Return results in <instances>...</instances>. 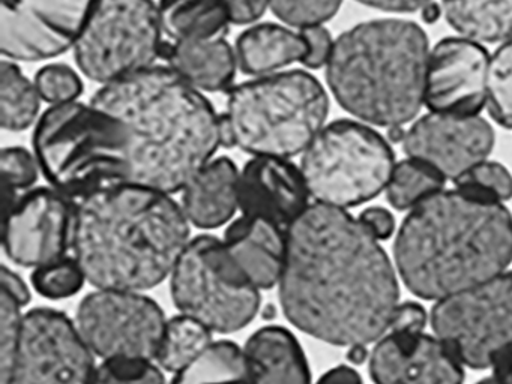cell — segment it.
Returning a JSON list of instances; mask_svg holds the SVG:
<instances>
[{
  "mask_svg": "<svg viewBox=\"0 0 512 384\" xmlns=\"http://www.w3.org/2000/svg\"><path fill=\"white\" fill-rule=\"evenodd\" d=\"M170 384H250L244 350L226 339L212 342L190 365L176 372Z\"/></svg>",
  "mask_w": 512,
  "mask_h": 384,
  "instance_id": "4316f807",
  "label": "cell"
},
{
  "mask_svg": "<svg viewBox=\"0 0 512 384\" xmlns=\"http://www.w3.org/2000/svg\"><path fill=\"white\" fill-rule=\"evenodd\" d=\"M395 155L388 141L361 120L329 123L302 153L311 198L326 206H361L386 191Z\"/></svg>",
  "mask_w": 512,
  "mask_h": 384,
  "instance_id": "ba28073f",
  "label": "cell"
},
{
  "mask_svg": "<svg viewBox=\"0 0 512 384\" xmlns=\"http://www.w3.org/2000/svg\"><path fill=\"white\" fill-rule=\"evenodd\" d=\"M511 263L508 207L458 188L410 210L395 236L398 276L419 299L437 302L506 272Z\"/></svg>",
  "mask_w": 512,
  "mask_h": 384,
  "instance_id": "277c9868",
  "label": "cell"
},
{
  "mask_svg": "<svg viewBox=\"0 0 512 384\" xmlns=\"http://www.w3.org/2000/svg\"><path fill=\"white\" fill-rule=\"evenodd\" d=\"M0 171H2V180H4L5 200L7 207H10L14 201V192L20 189H29L38 179L37 158L29 150L23 147H5L0 153Z\"/></svg>",
  "mask_w": 512,
  "mask_h": 384,
  "instance_id": "74e56055",
  "label": "cell"
},
{
  "mask_svg": "<svg viewBox=\"0 0 512 384\" xmlns=\"http://www.w3.org/2000/svg\"><path fill=\"white\" fill-rule=\"evenodd\" d=\"M491 369H493V377L500 384H512V345L494 357Z\"/></svg>",
  "mask_w": 512,
  "mask_h": 384,
  "instance_id": "bcb514c9",
  "label": "cell"
},
{
  "mask_svg": "<svg viewBox=\"0 0 512 384\" xmlns=\"http://www.w3.org/2000/svg\"><path fill=\"white\" fill-rule=\"evenodd\" d=\"M158 14L173 42L223 39L233 24L223 0H160Z\"/></svg>",
  "mask_w": 512,
  "mask_h": 384,
  "instance_id": "d4e9b609",
  "label": "cell"
},
{
  "mask_svg": "<svg viewBox=\"0 0 512 384\" xmlns=\"http://www.w3.org/2000/svg\"><path fill=\"white\" fill-rule=\"evenodd\" d=\"M35 81L23 74L13 60L0 65V125L5 131L20 132L37 125L41 108Z\"/></svg>",
  "mask_w": 512,
  "mask_h": 384,
  "instance_id": "83f0119b",
  "label": "cell"
},
{
  "mask_svg": "<svg viewBox=\"0 0 512 384\" xmlns=\"http://www.w3.org/2000/svg\"><path fill=\"white\" fill-rule=\"evenodd\" d=\"M0 278H2V290L5 293L10 294L13 299H16L20 306L28 305L29 300H31V293H29V288L26 287L25 281L17 273L4 266L2 267Z\"/></svg>",
  "mask_w": 512,
  "mask_h": 384,
  "instance_id": "7bdbcfd3",
  "label": "cell"
},
{
  "mask_svg": "<svg viewBox=\"0 0 512 384\" xmlns=\"http://www.w3.org/2000/svg\"><path fill=\"white\" fill-rule=\"evenodd\" d=\"M362 5L389 12H412L424 9L431 0H358Z\"/></svg>",
  "mask_w": 512,
  "mask_h": 384,
  "instance_id": "ee69618b",
  "label": "cell"
},
{
  "mask_svg": "<svg viewBox=\"0 0 512 384\" xmlns=\"http://www.w3.org/2000/svg\"><path fill=\"white\" fill-rule=\"evenodd\" d=\"M167 66L200 92H229L239 71L236 50L226 39L172 42L164 48Z\"/></svg>",
  "mask_w": 512,
  "mask_h": 384,
  "instance_id": "603a6c76",
  "label": "cell"
},
{
  "mask_svg": "<svg viewBox=\"0 0 512 384\" xmlns=\"http://www.w3.org/2000/svg\"><path fill=\"white\" fill-rule=\"evenodd\" d=\"M35 86L41 99L47 104L64 105L79 101L83 93V81L71 66L49 63L37 72Z\"/></svg>",
  "mask_w": 512,
  "mask_h": 384,
  "instance_id": "836d02e7",
  "label": "cell"
},
{
  "mask_svg": "<svg viewBox=\"0 0 512 384\" xmlns=\"http://www.w3.org/2000/svg\"><path fill=\"white\" fill-rule=\"evenodd\" d=\"M430 324L467 368H491L512 345V270L437 300Z\"/></svg>",
  "mask_w": 512,
  "mask_h": 384,
  "instance_id": "8fae6325",
  "label": "cell"
},
{
  "mask_svg": "<svg viewBox=\"0 0 512 384\" xmlns=\"http://www.w3.org/2000/svg\"><path fill=\"white\" fill-rule=\"evenodd\" d=\"M316 384H364V381L355 368L340 365L325 372Z\"/></svg>",
  "mask_w": 512,
  "mask_h": 384,
  "instance_id": "f6af8a7d",
  "label": "cell"
},
{
  "mask_svg": "<svg viewBox=\"0 0 512 384\" xmlns=\"http://www.w3.org/2000/svg\"><path fill=\"white\" fill-rule=\"evenodd\" d=\"M32 143L41 173L67 197L127 182V131L118 117L92 102L47 108Z\"/></svg>",
  "mask_w": 512,
  "mask_h": 384,
  "instance_id": "8992f818",
  "label": "cell"
},
{
  "mask_svg": "<svg viewBox=\"0 0 512 384\" xmlns=\"http://www.w3.org/2000/svg\"><path fill=\"white\" fill-rule=\"evenodd\" d=\"M301 167L289 158L253 156L239 173V209L287 228L310 206Z\"/></svg>",
  "mask_w": 512,
  "mask_h": 384,
  "instance_id": "d6986e66",
  "label": "cell"
},
{
  "mask_svg": "<svg viewBox=\"0 0 512 384\" xmlns=\"http://www.w3.org/2000/svg\"><path fill=\"white\" fill-rule=\"evenodd\" d=\"M188 237L190 221L170 194L124 182L80 198L71 249L94 287L142 291L173 272Z\"/></svg>",
  "mask_w": 512,
  "mask_h": 384,
  "instance_id": "3957f363",
  "label": "cell"
},
{
  "mask_svg": "<svg viewBox=\"0 0 512 384\" xmlns=\"http://www.w3.org/2000/svg\"><path fill=\"white\" fill-rule=\"evenodd\" d=\"M224 245L259 290L280 282L286 261V228L260 216L242 215L227 228Z\"/></svg>",
  "mask_w": 512,
  "mask_h": 384,
  "instance_id": "ffe728a7",
  "label": "cell"
},
{
  "mask_svg": "<svg viewBox=\"0 0 512 384\" xmlns=\"http://www.w3.org/2000/svg\"><path fill=\"white\" fill-rule=\"evenodd\" d=\"M487 108L499 125L512 129V38L490 57Z\"/></svg>",
  "mask_w": 512,
  "mask_h": 384,
  "instance_id": "4dcf8cb0",
  "label": "cell"
},
{
  "mask_svg": "<svg viewBox=\"0 0 512 384\" xmlns=\"http://www.w3.org/2000/svg\"><path fill=\"white\" fill-rule=\"evenodd\" d=\"M166 317L139 291L98 290L79 305L76 326L92 353L104 359L157 357Z\"/></svg>",
  "mask_w": 512,
  "mask_h": 384,
  "instance_id": "7c38bea8",
  "label": "cell"
},
{
  "mask_svg": "<svg viewBox=\"0 0 512 384\" xmlns=\"http://www.w3.org/2000/svg\"><path fill=\"white\" fill-rule=\"evenodd\" d=\"M305 44H307V54L305 59L302 60V65L308 69L326 68L329 59L334 50L335 39H332L331 33L323 26L305 27L299 30Z\"/></svg>",
  "mask_w": 512,
  "mask_h": 384,
  "instance_id": "f35d334b",
  "label": "cell"
},
{
  "mask_svg": "<svg viewBox=\"0 0 512 384\" xmlns=\"http://www.w3.org/2000/svg\"><path fill=\"white\" fill-rule=\"evenodd\" d=\"M455 188L478 197L506 203L512 198V174L496 161L479 162L455 180Z\"/></svg>",
  "mask_w": 512,
  "mask_h": 384,
  "instance_id": "d6a6232c",
  "label": "cell"
},
{
  "mask_svg": "<svg viewBox=\"0 0 512 384\" xmlns=\"http://www.w3.org/2000/svg\"><path fill=\"white\" fill-rule=\"evenodd\" d=\"M343 0H271V11L293 29L323 26L335 17Z\"/></svg>",
  "mask_w": 512,
  "mask_h": 384,
  "instance_id": "e575fe53",
  "label": "cell"
},
{
  "mask_svg": "<svg viewBox=\"0 0 512 384\" xmlns=\"http://www.w3.org/2000/svg\"><path fill=\"white\" fill-rule=\"evenodd\" d=\"M92 384H166V378L151 360L107 359L95 369Z\"/></svg>",
  "mask_w": 512,
  "mask_h": 384,
  "instance_id": "8d00e7d4",
  "label": "cell"
},
{
  "mask_svg": "<svg viewBox=\"0 0 512 384\" xmlns=\"http://www.w3.org/2000/svg\"><path fill=\"white\" fill-rule=\"evenodd\" d=\"M430 317L424 306L418 302L398 303L392 315L391 324H389L388 332L400 333V335H418L424 333Z\"/></svg>",
  "mask_w": 512,
  "mask_h": 384,
  "instance_id": "ab89813d",
  "label": "cell"
},
{
  "mask_svg": "<svg viewBox=\"0 0 512 384\" xmlns=\"http://www.w3.org/2000/svg\"><path fill=\"white\" fill-rule=\"evenodd\" d=\"M244 354L250 384H311L307 356L286 327L257 330L245 344Z\"/></svg>",
  "mask_w": 512,
  "mask_h": 384,
  "instance_id": "7402d4cb",
  "label": "cell"
},
{
  "mask_svg": "<svg viewBox=\"0 0 512 384\" xmlns=\"http://www.w3.org/2000/svg\"><path fill=\"white\" fill-rule=\"evenodd\" d=\"M94 356L64 312L31 309L23 317L10 384H92Z\"/></svg>",
  "mask_w": 512,
  "mask_h": 384,
  "instance_id": "4fadbf2b",
  "label": "cell"
},
{
  "mask_svg": "<svg viewBox=\"0 0 512 384\" xmlns=\"http://www.w3.org/2000/svg\"><path fill=\"white\" fill-rule=\"evenodd\" d=\"M494 129L479 116L430 113L404 132L407 158L418 159L452 182L485 161L494 147Z\"/></svg>",
  "mask_w": 512,
  "mask_h": 384,
  "instance_id": "2e32d148",
  "label": "cell"
},
{
  "mask_svg": "<svg viewBox=\"0 0 512 384\" xmlns=\"http://www.w3.org/2000/svg\"><path fill=\"white\" fill-rule=\"evenodd\" d=\"M490 54L473 39L457 36L430 50L425 107L434 113L476 116L487 107Z\"/></svg>",
  "mask_w": 512,
  "mask_h": 384,
  "instance_id": "e0dca14e",
  "label": "cell"
},
{
  "mask_svg": "<svg viewBox=\"0 0 512 384\" xmlns=\"http://www.w3.org/2000/svg\"><path fill=\"white\" fill-rule=\"evenodd\" d=\"M92 104L127 131V182L184 191L221 147L220 114L170 66L155 65L101 86Z\"/></svg>",
  "mask_w": 512,
  "mask_h": 384,
  "instance_id": "7a4b0ae2",
  "label": "cell"
},
{
  "mask_svg": "<svg viewBox=\"0 0 512 384\" xmlns=\"http://www.w3.org/2000/svg\"><path fill=\"white\" fill-rule=\"evenodd\" d=\"M239 168L227 156L214 158L184 188L182 209L205 230L227 224L239 209Z\"/></svg>",
  "mask_w": 512,
  "mask_h": 384,
  "instance_id": "44dd1931",
  "label": "cell"
},
{
  "mask_svg": "<svg viewBox=\"0 0 512 384\" xmlns=\"http://www.w3.org/2000/svg\"><path fill=\"white\" fill-rule=\"evenodd\" d=\"M163 33L154 0H95L74 57L89 80L106 86L157 65Z\"/></svg>",
  "mask_w": 512,
  "mask_h": 384,
  "instance_id": "30bf717a",
  "label": "cell"
},
{
  "mask_svg": "<svg viewBox=\"0 0 512 384\" xmlns=\"http://www.w3.org/2000/svg\"><path fill=\"white\" fill-rule=\"evenodd\" d=\"M176 308L214 332L244 329L260 308L259 288L242 272L224 242L203 234L185 246L172 272Z\"/></svg>",
  "mask_w": 512,
  "mask_h": 384,
  "instance_id": "9c48e42d",
  "label": "cell"
},
{
  "mask_svg": "<svg viewBox=\"0 0 512 384\" xmlns=\"http://www.w3.org/2000/svg\"><path fill=\"white\" fill-rule=\"evenodd\" d=\"M347 359L352 363H356V365H361V363H364V360L370 359L367 345H355V347H350L349 353H347Z\"/></svg>",
  "mask_w": 512,
  "mask_h": 384,
  "instance_id": "7dc6e473",
  "label": "cell"
},
{
  "mask_svg": "<svg viewBox=\"0 0 512 384\" xmlns=\"http://www.w3.org/2000/svg\"><path fill=\"white\" fill-rule=\"evenodd\" d=\"M446 179L430 165L407 158L397 162L388 188L386 198L394 209L412 210L427 198L443 191Z\"/></svg>",
  "mask_w": 512,
  "mask_h": 384,
  "instance_id": "f546056e",
  "label": "cell"
},
{
  "mask_svg": "<svg viewBox=\"0 0 512 384\" xmlns=\"http://www.w3.org/2000/svg\"><path fill=\"white\" fill-rule=\"evenodd\" d=\"M85 273L76 258H59L32 273L35 290L47 299H67L82 290Z\"/></svg>",
  "mask_w": 512,
  "mask_h": 384,
  "instance_id": "1f68e13d",
  "label": "cell"
},
{
  "mask_svg": "<svg viewBox=\"0 0 512 384\" xmlns=\"http://www.w3.org/2000/svg\"><path fill=\"white\" fill-rule=\"evenodd\" d=\"M22 306L2 290L0 293V384H10L22 336Z\"/></svg>",
  "mask_w": 512,
  "mask_h": 384,
  "instance_id": "d590c367",
  "label": "cell"
},
{
  "mask_svg": "<svg viewBox=\"0 0 512 384\" xmlns=\"http://www.w3.org/2000/svg\"><path fill=\"white\" fill-rule=\"evenodd\" d=\"M359 221L367 228L374 239L388 240L395 233V218L388 209L380 206H371L362 210Z\"/></svg>",
  "mask_w": 512,
  "mask_h": 384,
  "instance_id": "60d3db41",
  "label": "cell"
},
{
  "mask_svg": "<svg viewBox=\"0 0 512 384\" xmlns=\"http://www.w3.org/2000/svg\"><path fill=\"white\" fill-rule=\"evenodd\" d=\"M233 24H254L271 9V0H223Z\"/></svg>",
  "mask_w": 512,
  "mask_h": 384,
  "instance_id": "b9f144b4",
  "label": "cell"
},
{
  "mask_svg": "<svg viewBox=\"0 0 512 384\" xmlns=\"http://www.w3.org/2000/svg\"><path fill=\"white\" fill-rule=\"evenodd\" d=\"M212 344L211 329L200 321L178 315L167 321L157 359L161 368L179 372Z\"/></svg>",
  "mask_w": 512,
  "mask_h": 384,
  "instance_id": "f1b7e54d",
  "label": "cell"
},
{
  "mask_svg": "<svg viewBox=\"0 0 512 384\" xmlns=\"http://www.w3.org/2000/svg\"><path fill=\"white\" fill-rule=\"evenodd\" d=\"M239 71L250 77L277 74L307 54L299 30L284 24L262 23L248 27L236 39Z\"/></svg>",
  "mask_w": 512,
  "mask_h": 384,
  "instance_id": "cb8c5ba5",
  "label": "cell"
},
{
  "mask_svg": "<svg viewBox=\"0 0 512 384\" xmlns=\"http://www.w3.org/2000/svg\"><path fill=\"white\" fill-rule=\"evenodd\" d=\"M280 303L301 332L340 347L379 341L400 303L398 272L346 209L314 203L286 228Z\"/></svg>",
  "mask_w": 512,
  "mask_h": 384,
  "instance_id": "6da1fadb",
  "label": "cell"
},
{
  "mask_svg": "<svg viewBox=\"0 0 512 384\" xmlns=\"http://www.w3.org/2000/svg\"><path fill=\"white\" fill-rule=\"evenodd\" d=\"M95 0H2L0 51L13 62L55 59L74 48Z\"/></svg>",
  "mask_w": 512,
  "mask_h": 384,
  "instance_id": "5bb4252c",
  "label": "cell"
},
{
  "mask_svg": "<svg viewBox=\"0 0 512 384\" xmlns=\"http://www.w3.org/2000/svg\"><path fill=\"white\" fill-rule=\"evenodd\" d=\"M374 384H463L464 365L436 335L386 332L370 353Z\"/></svg>",
  "mask_w": 512,
  "mask_h": 384,
  "instance_id": "ac0fdd59",
  "label": "cell"
},
{
  "mask_svg": "<svg viewBox=\"0 0 512 384\" xmlns=\"http://www.w3.org/2000/svg\"><path fill=\"white\" fill-rule=\"evenodd\" d=\"M428 57L427 35L413 21H367L335 39L326 80L338 104L356 119L403 128L425 105Z\"/></svg>",
  "mask_w": 512,
  "mask_h": 384,
  "instance_id": "5b68a950",
  "label": "cell"
},
{
  "mask_svg": "<svg viewBox=\"0 0 512 384\" xmlns=\"http://www.w3.org/2000/svg\"><path fill=\"white\" fill-rule=\"evenodd\" d=\"M449 26L479 44L512 38V0H442Z\"/></svg>",
  "mask_w": 512,
  "mask_h": 384,
  "instance_id": "484cf974",
  "label": "cell"
},
{
  "mask_svg": "<svg viewBox=\"0 0 512 384\" xmlns=\"http://www.w3.org/2000/svg\"><path fill=\"white\" fill-rule=\"evenodd\" d=\"M76 206L53 188L29 189L5 209L4 251L25 267H41L65 257L73 242Z\"/></svg>",
  "mask_w": 512,
  "mask_h": 384,
  "instance_id": "9a60e30c",
  "label": "cell"
},
{
  "mask_svg": "<svg viewBox=\"0 0 512 384\" xmlns=\"http://www.w3.org/2000/svg\"><path fill=\"white\" fill-rule=\"evenodd\" d=\"M476 384H500L499 381L496 380V378L491 375V377L482 378V380H479Z\"/></svg>",
  "mask_w": 512,
  "mask_h": 384,
  "instance_id": "c3c4849f",
  "label": "cell"
},
{
  "mask_svg": "<svg viewBox=\"0 0 512 384\" xmlns=\"http://www.w3.org/2000/svg\"><path fill=\"white\" fill-rule=\"evenodd\" d=\"M325 87L304 69L254 77L233 86L226 116L236 147L251 156L292 158L304 153L326 126Z\"/></svg>",
  "mask_w": 512,
  "mask_h": 384,
  "instance_id": "52a82bcc",
  "label": "cell"
}]
</instances>
